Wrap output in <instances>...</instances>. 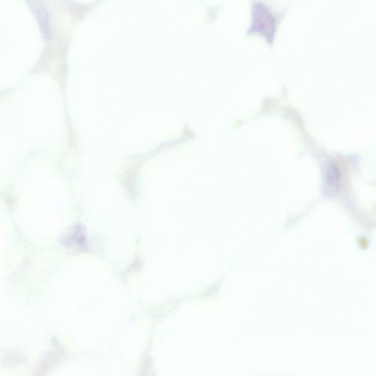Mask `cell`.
I'll return each mask as SVG.
<instances>
[{
  "instance_id": "6da1fadb",
  "label": "cell",
  "mask_w": 376,
  "mask_h": 376,
  "mask_svg": "<svg viewBox=\"0 0 376 376\" xmlns=\"http://www.w3.org/2000/svg\"><path fill=\"white\" fill-rule=\"evenodd\" d=\"M275 19L270 10L263 4H255L253 8L252 25L248 35H258L272 44L275 35Z\"/></svg>"
}]
</instances>
